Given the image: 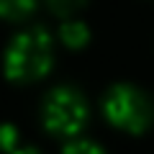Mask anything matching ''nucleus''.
Listing matches in <instances>:
<instances>
[{"mask_svg": "<svg viewBox=\"0 0 154 154\" xmlns=\"http://www.w3.org/2000/svg\"><path fill=\"white\" fill-rule=\"evenodd\" d=\"M54 59V44L44 26H31L16 33L5 49V75L11 80H36L46 75Z\"/></svg>", "mask_w": 154, "mask_h": 154, "instance_id": "nucleus-1", "label": "nucleus"}, {"mask_svg": "<svg viewBox=\"0 0 154 154\" xmlns=\"http://www.w3.org/2000/svg\"><path fill=\"white\" fill-rule=\"evenodd\" d=\"M103 110L108 121L126 128L131 134H141L154 118V105L141 88L131 82H116L103 98Z\"/></svg>", "mask_w": 154, "mask_h": 154, "instance_id": "nucleus-2", "label": "nucleus"}, {"mask_svg": "<svg viewBox=\"0 0 154 154\" xmlns=\"http://www.w3.org/2000/svg\"><path fill=\"white\" fill-rule=\"evenodd\" d=\"M44 126L62 136H75L88 123V100L75 85H57L41 103Z\"/></svg>", "mask_w": 154, "mask_h": 154, "instance_id": "nucleus-3", "label": "nucleus"}, {"mask_svg": "<svg viewBox=\"0 0 154 154\" xmlns=\"http://www.w3.org/2000/svg\"><path fill=\"white\" fill-rule=\"evenodd\" d=\"M59 36H62V41H64L67 46L77 49V46H82L90 38V31H88V26H85L82 21H64L62 28H59Z\"/></svg>", "mask_w": 154, "mask_h": 154, "instance_id": "nucleus-4", "label": "nucleus"}, {"mask_svg": "<svg viewBox=\"0 0 154 154\" xmlns=\"http://www.w3.org/2000/svg\"><path fill=\"white\" fill-rule=\"evenodd\" d=\"M36 8V0H0V13L11 21L23 18Z\"/></svg>", "mask_w": 154, "mask_h": 154, "instance_id": "nucleus-5", "label": "nucleus"}, {"mask_svg": "<svg viewBox=\"0 0 154 154\" xmlns=\"http://www.w3.org/2000/svg\"><path fill=\"white\" fill-rule=\"evenodd\" d=\"M62 154H105L103 146L93 139H72V141L64 144Z\"/></svg>", "mask_w": 154, "mask_h": 154, "instance_id": "nucleus-6", "label": "nucleus"}, {"mask_svg": "<svg viewBox=\"0 0 154 154\" xmlns=\"http://www.w3.org/2000/svg\"><path fill=\"white\" fill-rule=\"evenodd\" d=\"M49 3V8L54 13H59V16H69V13H75L77 8L82 5L85 0H46Z\"/></svg>", "mask_w": 154, "mask_h": 154, "instance_id": "nucleus-7", "label": "nucleus"}, {"mask_svg": "<svg viewBox=\"0 0 154 154\" xmlns=\"http://www.w3.org/2000/svg\"><path fill=\"white\" fill-rule=\"evenodd\" d=\"M3 139H5V149L8 152H16V149H13V139H16V128H13V123H5V126H3Z\"/></svg>", "mask_w": 154, "mask_h": 154, "instance_id": "nucleus-8", "label": "nucleus"}, {"mask_svg": "<svg viewBox=\"0 0 154 154\" xmlns=\"http://www.w3.org/2000/svg\"><path fill=\"white\" fill-rule=\"evenodd\" d=\"M13 154H41V152H38L36 146H21V149H16Z\"/></svg>", "mask_w": 154, "mask_h": 154, "instance_id": "nucleus-9", "label": "nucleus"}]
</instances>
